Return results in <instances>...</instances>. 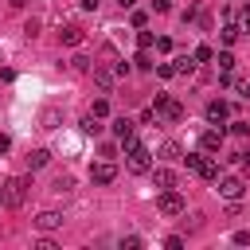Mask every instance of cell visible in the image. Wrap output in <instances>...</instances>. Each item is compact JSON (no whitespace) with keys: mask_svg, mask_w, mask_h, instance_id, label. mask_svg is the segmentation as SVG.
I'll return each mask as SVG.
<instances>
[{"mask_svg":"<svg viewBox=\"0 0 250 250\" xmlns=\"http://www.w3.org/2000/svg\"><path fill=\"white\" fill-rule=\"evenodd\" d=\"M70 188H74V180H70V176H59V180L51 184V191H59V195H66Z\"/></svg>","mask_w":250,"mask_h":250,"instance_id":"7402d4cb","label":"cell"},{"mask_svg":"<svg viewBox=\"0 0 250 250\" xmlns=\"http://www.w3.org/2000/svg\"><path fill=\"white\" fill-rule=\"evenodd\" d=\"M164 246H168V250H180V246H184V238H180V234H168V238H164Z\"/></svg>","mask_w":250,"mask_h":250,"instance_id":"d6a6232c","label":"cell"},{"mask_svg":"<svg viewBox=\"0 0 250 250\" xmlns=\"http://www.w3.org/2000/svg\"><path fill=\"white\" fill-rule=\"evenodd\" d=\"M47 160H51V152H47V148H31V152H27V168H31V172H35V168H43Z\"/></svg>","mask_w":250,"mask_h":250,"instance_id":"2e32d148","label":"cell"},{"mask_svg":"<svg viewBox=\"0 0 250 250\" xmlns=\"http://www.w3.org/2000/svg\"><path fill=\"white\" fill-rule=\"evenodd\" d=\"M117 4H121V8H133V4H137V0H117Z\"/></svg>","mask_w":250,"mask_h":250,"instance_id":"ab89813d","label":"cell"},{"mask_svg":"<svg viewBox=\"0 0 250 250\" xmlns=\"http://www.w3.org/2000/svg\"><path fill=\"white\" fill-rule=\"evenodd\" d=\"M90 180H94V184H113V180H117V168H113V160H98V164L90 168Z\"/></svg>","mask_w":250,"mask_h":250,"instance_id":"52a82bcc","label":"cell"},{"mask_svg":"<svg viewBox=\"0 0 250 250\" xmlns=\"http://www.w3.org/2000/svg\"><path fill=\"white\" fill-rule=\"evenodd\" d=\"M156 74H160V78H172L176 70H172V62H160V66H156Z\"/></svg>","mask_w":250,"mask_h":250,"instance_id":"e575fe53","label":"cell"},{"mask_svg":"<svg viewBox=\"0 0 250 250\" xmlns=\"http://www.w3.org/2000/svg\"><path fill=\"white\" fill-rule=\"evenodd\" d=\"M184 164H188L199 180H211V184L219 180V164H215L211 156H203V152H184Z\"/></svg>","mask_w":250,"mask_h":250,"instance_id":"3957f363","label":"cell"},{"mask_svg":"<svg viewBox=\"0 0 250 250\" xmlns=\"http://www.w3.org/2000/svg\"><path fill=\"white\" fill-rule=\"evenodd\" d=\"M35 227L39 230H55V227H62V215L59 211H39L35 215Z\"/></svg>","mask_w":250,"mask_h":250,"instance_id":"8fae6325","label":"cell"},{"mask_svg":"<svg viewBox=\"0 0 250 250\" xmlns=\"http://www.w3.org/2000/svg\"><path fill=\"white\" fill-rule=\"evenodd\" d=\"M215 62H219V74H230V70H234V55H230V51H219Z\"/></svg>","mask_w":250,"mask_h":250,"instance_id":"d6986e66","label":"cell"},{"mask_svg":"<svg viewBox=\"0 0 250 250\" xmlns=\"http://www.w3.org/2000/svg\"><path fill=\"white\" fill-rule=\"evenodd\" d=\"M59 117H62V113H59L55 105H47V109L39 113V125H43V129H59Z\"/></svg>","mask_w":250,"mask_h":250,"instance_id":"5bb4252c","label":"cell"},{"mask_svg":"<svg viewBox=\"0 0 250 250\" xmlns=\"http://www.w3.org/2000/svg\"><path fill=\"white\" fill-rule=\"evenodd\" d=\"M82 133H86V137H98V133H102V117L86 113V117H82Z\"/></svg>","mask_w":250,"mask_h":250,"instance_id":"ac0fdd59","label":"cell"},{"mask_svg":"<svg viewBox=\"0 0 250 250\" xmlns=\"http://www.w3.org/2000/svg\"><path fill=\"white\" fill-rule=\"evenodd\" d=\"M238 35H242V27H238V23H227V27H223V43H234Z\"/></svg>","mask_w":250,"mask_h":250,"instance_id":"603a6c76","label":"cell"},{"mask_svg":"<svg viewBox=\"0 0 250 250\" xmlns=\"http://www.w3.org/2000/svg\"><path fill=\"white\" fill-rule=\"evenodd\" d=\"M133 129H137V125H133L129 117H113V133H117V141H125V137H133Z\"/></svg>","mask_w":250,"mask_h":250,"instance_id":"9a60e30c","label":"cell"},{"mask_svg":"<svg viewBox=\"0 0 250 250\" xmlns=\"http://www.w3.org/2000/svg\"><path fill=\"white\" fill-rule=\"evenodd\" d=\"M230 133H234V137H246V133H250V125H246V121H234V125H230Z\"/></svg>","mask_w":250,"mask_h":250,"instance_id":"f546056e","label":"cell"},{"mask_svg":"<svg viewBox=\"0 0 250 250\" xmlns=\"http://www.w3.org/2000/svg\"><path fill=\"white\" fill-rule=\"evenodd\" d=\"M70 66H74L78 74H86V70H90V59H86V55H74V59H70Z\"/></svg>","mask_w":250,"mask_h":250,"instance_id":"d4e9b609","label":"cell"},{"mask_svg":"<svg viewBox=\"0 0 250 250\" xmlns=\"http://www.w3.org/2000/svg\"><path fill=\"white\" fill-rule=\"evenodd\" d=\"M121 148H125V156H129V172H137V176H141V172H152V152H148L137 137H125Z\"/></svg>","mask_w":250,"mask_h":250,"instance_id":"6da1fadb","label":"cell"},{"mask_svg":"<svg viewBox=\"0 0 250 250\" xmlns=\"http://www.w3.org/2000/svg\"><path fill=\"white\" fill-rule=\"evenodd\" d=\"M230 86H234V94H238V98H250V74H242V78H230Z\"/></svg>","mask_w":250,"mask_h":250,"instance_id":"44dd1931","label":"cell"},{"mask_svg":"<svg viewBox=\"0 0 250 250\" xmlns=\"http://www.w3.org/2000/svg\"><path fill=\"white\" fill-rule=\"evenodd\" d=\"M78 4H82L86 12H94V8H98V0H78Z\"/></svg>","mask_w":250,"mask_h":250,"instance_id":"74e56055","label":"cell"},{"mask_svg":"<svg viewBox=\"0 0 250 250\" xmlns=\"http://www.w3.org/2000/svg\"><path fill=\"white\" fill-rule=\"evenodd\" d=\"M137 43H141V51H148V47L156 43V35H152V31H141V35H137Z\"/></svg>","mask_w":250,"mask_h":250,"instance_id":"484cf974","label":"cell"},{"mask_svg":"<svg viewBox=\"0 0 250 250\" xmlns=\"http://www.w3.org/2000/svg\"><path fill=\"white\" fill-rule=\"evenodd\" d=\"M172 70H176V74H188V70H195V55H180V59H172Z\"/></svg>","mask_w":250,"mask_h":250,"instance_id":"e0dca14e","label":"cell"},{"mask_svg":"<svg viewBox=\"0 0 250 250\" xmlns=\"http://www.w3.org/2000/svg\"><path fill=\"white\" fill-rule=\"evenodd\" d=\"M152 113H156V117H164V121H184V105H180L176 98H168V94H156Z\"/></svg>","mask_w":250,"mask_h":250,"instance_id":"5b68a950","label":"cell"},{"mask_svg":"<svg viewBox=\"0 0 250 250\" xmlns=\"http://www.w3.org/2000/svg\"><path fill=\"white\" fill-rule=\"evenodd\" d=\"M133 62H137V66H141V70H152V66H156V62H152V59H148V51H141V55H137V59H133Z\"/></svg>","mask_w":250,"mask_h":250,"instance_id":"4316f807","label":"cell"},{"mask_svg":"<svg viewBox=\"0 0 250 250\" xmlns=\"http://www.w3.org/2000/svg\"><path fill=\"white\" fill-rule=\"evenodd\" d=\"M0 203H4V195H0Z\"/></svg>","mask_w":250,"mask_h":250,"instance_id":"60d3db41","label":"cell"},{"mask_svg":"<svg viewBox=\"0 0 250 250\" xmlns=\"http://www.w3.org/2000/svg\"><path fill=\"white\" fill-rule=\"evenodd\" d=\"M23 31H27V39H35V35H39V20H27V27H23Z\"/></svg>","mask_w":250,"mask_h":250,"instance_id":"836d02e7","label":"cell"},{"mask_svg":"<svg viewBox=\"0 0 250 250\" xmlns=\"http://www.w3.org/2000/svg\"><path fill=\"white\" fill-rule=\"evenodd\" d=\"M199 148H203V152H219V148H223V129H207V133L199 137Z\"/></svg>","mask_w":250,"mask_h":250,"instance_id":"9c48e42d","label":"cell"},{"mask_svg":"<svg viewBox=\"0 0 250 250\" xmlns=\"http://www.w3.org/2000/svg\"><path fill=\"white\" fill-rule=\"evenodd\" d=\"M59 39H62V43H66V47H78V43H82V39H86V31H82V27H78V23H66V27H62V31H59Z\"/></svg>","mask_w":250,"mask_h":250,"instance_id":"30bf717a","label":"cell"},{"mask_svg":"<svg viewBox=\"0 0 250 250\" xmlns=\"http://www.w3.org/2000/svg\"><path fill=\"white\" fill-rule=\"evenodd\" d=\"M152 8H156V12H168L172 4H168V0H152Z\"/></svg>","mask_w":250,"mask_h":250,"instance_id":"8d00e7d4","label":"cell"},{"mask_svg":"<svg viewBox=\"0 0 250 250\" xmlns=\"http://www.w3.org/2000/svg\"><path fill=\"white\" fill-rule=\"evenodd\" d=\"M152 184L164 191V188H176V172L172 168H152Z\"/></svg>","mask_w":250,"mask_h":250,"instance_id":"4fadbf2b","label":"cell"},{"mask_svg":"<svg viewBox=\"0 0 250 250\" xmlns=\"http://www.w3.org/2000/svg\"><path fill=\"white\" fill-rule=\"evenodd\" d=\"M160 156H164V160H184V148H180L176 141H164V148H160Z\"/></svg>","mask_w":250,"mask_h":250,"instance_id":"ffe728a7","label":"cell"},{"mask_svg":"<svg viewBox=\"0 0 250 250\" xmlns=\"http://www.w3.org/2000/svg\"><path fill=\"white\" fill-rule=\"evenodd\" d=\"M0 62H4V59H0Z\"/></svg>","mask_w":250,"mask_h":250,"instance_id":"b9f144b4","label":"cell"},{"mask_svg":"<svg viewBox=\"0 0 250 250\" xmlns=\"http://www.w3.org/2000/svg\"><path fill=\"white\" fill-rule=\"evenodd\" d=\"M215 184H219V195H223V199H238V195L246 191V184H242L238 176H219Z\"/></svg>","mask_w":250,"mask_h":250,"instance_id":"8992f818","label":"cell"},{"mask_svg":"<svg viewBox=\"0 0 250 250\" xmlns=\"http://www.w3.org/2000/svg\"><path fill=\"white\" fill-rule=\"evenodd\" d=\"M90 113H94V117H105V113H109V102H105V98H98V102H94V109H90Z\"/></svg>","mask_w":250,"mask_h":250,"instance_id":"83f0119b","label":"cell"},{"mask_svg":"<svg viewBox=\"0 0 250 250\" xmlns=\"http://www.w3.org/2000/svg\"><path fill=\"white\" fill-rule=\"evenodd\" d=\"M27 191H31V180L27 176H12V180H4V207H23V199H27Z\"/></svg>","mask_w":250,"mask_h":250,"instance_id":"7a4b0ae2","label":"cell"},{"mask_svg":"<svg viewBox=\"0 0 250 250\" xmlns=\"http://www.w3.org/2000/svg\"><path fill=\"white\" fill-rule=\"evenodd\" d=\"M137 246H141V238H137V234H129V238H121V250H137Z\"/></svg>","mask_w":250,"mask_h":250,"instance_id":"1f68e13d","label":"cell"},{"mask_svg":"<svg viewBox=\"0 0 250 250\" xmlns=\"http://www.w3.org/2000/svg\"><path fill=\"white\" fill-rule=\"evenodd\" d=\"M230 242H234V246H246V242H250V230H234V238H230Z\"/></svg>","mask_w":250,"mask_h":250,"instance_id":"4dcf8cb0","label":"cell"},{"mask_svg":"<svg viewBox=\"0 0 250 250\" xmlns=\"http://www.w3.org/2000/svg\"><path fill=\"white\" fill-rule=\"evenodd\" d=\"M238 27H242V31H250V4L238 12Z\"/></svg>","mask_w":250,"mask_h":250,"instance_id":"f1b7e54d","label":"cell"},{"mask_svg":"<svg viewBox=\"0 0 250 250\" xmlns=\"http://www.w3.org/2000/svg\"><path fill=\"white\" fill-rule=\"evenodd\" d=\"M203 113H207V121H211V125H223L230 109H227V102H219V98H215V102H207V109H203Z\"/></svg>","mask_w":250,"mask_h":250,"instance_id":"ba28073f","label":"cell"},{"mask_svg":"<svg viewBox=\"0 0 250 250\" xmlns=\"http://www.w3.org/2000/svg\"><path fill=\"white\" fill-rule=\"evenodd\" d=\"M8 148H12V137H8V133H0V156H4Z\"/></svg>","mask_w":250,"mask_h":250,"instance_id":"d590c367","label":"cell"},{"mask_svg":"<svg viewBox=\"0 0 250 250\" xmlns=\"http://www.w3.org/2000/svg\"><path fill=\"white\" fill-rule=\"evenodd\" d=\"M8 4H12V8H23V4H27V0H8Z\"/></svg>","mask_w":250,"mask_h":250,"instance_id":"f35d334b","label":"cell"},{"mask_svg":"<svg viewBox=\"0 0 250 250\" xmlns=\"http://www.w3.org/2000/svg\"><path fill=\"white\" fill-rule=\"evenodd\" d=\"M94 86H98L102 94H109V90H113V70H105V66H94Z\"/></svg>","mask_w":250,"mask_h":250,"instance_id":"7c38bea8","label":"cell"},{"mask_svg":"<svg viewBox=\"0 0 250 250\" xmlns=\"http://www.w3.org/2000/svg\"><path fill=\"white\" fill-rule=\"evenodd\" d=\"M156 211H160V215H168V219H176V215H184V211H188V199H184L176 188H164V191H160V199H156Z\"/></svg>","mask_w":250,"mask_h":250,"instance_id":"277c9868","label":"cell"},{"mask_svg":"<svg viewBox=\"0 0 250 250\" xmlns=\"http://www.w3.org/2000/svg\"><path fill=\"white\" fill-rule=\"evenodd\" d=\"M191 55H195V62H211V59H215V51H211L207 43H203V47H195Z\"/></svg>","mask_w":250,"mask_h":250,"instance_id":"cb8c5ba5","label":"cell"}]
</instances>
